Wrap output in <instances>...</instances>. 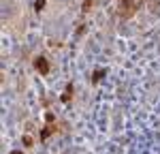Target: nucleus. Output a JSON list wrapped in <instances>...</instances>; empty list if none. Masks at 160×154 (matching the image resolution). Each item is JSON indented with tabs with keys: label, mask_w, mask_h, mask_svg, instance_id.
Returning a JSON list of instances; mask_svg holds the SVG:
<instances>
[{
	"label": "nucleus",
	"mask_w": 160,
	"mask_h": 154,
	"mask_svg": "<svg viewBox=\"0 0 160 154\" xmlns=\"http://www.w3.org/2000/svg\"><path fill=\"white\" fill-rule=\"evenodd\" d=\"M34 66L39 69V73H41V75H47V73H49V62H47L45 58H37Z\"/></svg>",
	"instance_id": "1"
},
{
	"label": "nucleus",
	"mask_w": 160,
	"mask_h": 154,
	"mask_svg": "<svg viewBox=\"0 0 160 154\" xmlns=\"http://www.w3.org/2000/svg\"><path fill=\"white\" fill-rule=\"evenodd\" d=\"M71 97H73V88L68 86V88H66V92L62 94V101H64V103H68V101H71Z\"/></svg>",
	"instance_id": "2"
},
{
	"label": "nucleus",
	"mask_w": 160,
	"mask_h": 154,
	"mask_svg": "<svg viewBox=\"0 0 160 154\" xmlns=\"http://www.w3.org/2000/svg\"><path fill=\"white\" fill-rule=\"evenodd\" d=\"M103 75H105V71H103V69H98V71H94V81H98V79L103 77Z\"/></svg>",
	"instance_id": "3"
},
{
	"label": "nucleus",
	"mask_w": 160,
	"mask_h": 154,
	"mask_svg": "<svg viewBox=\"0 0 160 154\" xmlns=\"http://www.w3.org/2000/svg\"><path fill=\"white\" fill-rule=\"evenodd\" d=\"M43 6H45V0H37V2H34V9H37V11H41Z\"/></svg>",
	"instance_id": "4"
},
{
	"label": "nucleus",
	"mask_w": 160,
	"mask_h": 154,
	"mask_svg": "<svg viewBox=\"0 0 160 154\" xmlns=\"http://www.w3.org/2000/svg\"><path fill=\"white\" fill-rule=\"evenodd\" d=\"M92 6V0H83V11H88Z\"/></svg>",
	"instance_id": "5"
},
{
	"label": "nucleus",
	"mask_w": 160,
	"mask_h": 154,
	"mask_svg": "<svg viewBox=\"0 0 160 154\" xmlns=\"http://www.w3.org/2000/svg\"><path fill=\"white\" fill-rule=\"evenodd\" d=\"M49 133H51V128H45V131H43V139H47V137H49Z\"/></svg>",
	"instance_id": "6"
},
{
	"label": "nucleus",
	"mask_w": 160,
	"mask_h": 154,
	"mask_svg": "<svg viewBox=\"0 0 160 154\" xmlns=\"http://www.w3.org/2000/svg\"><path fill=\"white\" fill-rule=\"evenodd\" d=\"M24 144H26V146H32V139H30V137L26 135V137H24Z\"/></svg>",
	"instance_id": "7"
},
{
	"label": "nucleus",
	"mask_w": 160,
	"mask_h": 154,
	"mask_svg": "<svg viewBox=\"0 0 160 154\" xmlns=\"http://www.w3.org/2000/svg\"><path fill=\"white\" fill-rule=\"evenodd\" d=\"M11 154H21V152H17V150H13V152H11Z\"/></svg>",
	"instance_id": "8"
}]
</instances>
